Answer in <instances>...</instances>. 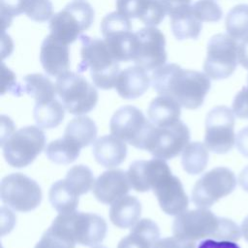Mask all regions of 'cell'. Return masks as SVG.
<instances>
[{
	"label": "cell",
	"mask_w": 248,
	"mask_h": 248,
	"mask_svg": "<svg viewBox=\"0 0 248 248\" xmlns=\"http://www.w3.org/2000/svg\"><path fill=\"white\" fill-rule=\"evenodd\" d=\"M151 84L159 95L173 98L187 109L200 108L211 86L210 78L205 73L185 70L174 63L154 70Z\"/></svg>",
	"instance_id": "obj_1"
},
{
	"label": "cell",
	"mask_w": 248,
	"mask_h": 248,
	"mask_svg": "<svg viewBox=\"0 0 248 248\" xmlns=\"http://www.w3.org/2000/svg\"><path fill=\"white\" fill-rule=\"evenodd\" d=\"M172 232L174 236L190 241L209 237L235 242L242 235L241 229L232 220L218 217L212 211L202 207L176 215Z\"/></svg>",
	"instance_id": "obj_2"
},
{
	"label": "cell",
	"mask_w": 248,
	"mask_h": 248,
	"mask_svg": "<svg viewBox=\"0 0 248 248\" xmlns=\"http://www.w3.org/2000/svg\"><path fill=\"white\" fill-rule=\"evenodd\" d=\"M81 60L78 65V73L89 69L94 85L100 89H111L115 85L120 73L119 61L115 59L105 40L80 35Z\"/></svg>",
	"instance_id": "obj_3"
},
{
	"label": "cell",
	"mask_w": 248,
	"mask_h": 248,
	"mask_svg": "<svg viewBox=\"0 0 248 248\" xmlns=\"http://www.w3.org/2000/svg\"><path fill=\"white\" fill-rule=\"evenodd\" d=\"M94 21L92 6L83 0H75L54 14L49 20L50 34L66 45L74 43Z\"/></svg>",
	"instance_id": "obj_4"
},
{
	"label": "cell",
	"mask_w": 248,
	"mask_h": 248,
	"mask_svg": "<svg viewBox=\"0 0 248 248\" xmlns=\"http://www.w3.org/2000/svg\"><path fill=\"white\" fill-rule=\"evenodd\" d=\"M56 93L65 109L71 114L82 115L97 105L98 92L79 73L67 72L56 78Z\"/></svg>",
	"instance_id": "obj_5"
},
{
	"label": "cell",
	"mask_w": 248,
	"mask_h": 248,
	"mask_svg": "<svg viewBox=\"0 0 248 248\" xmlns=\"http://www.w3.org/2000/svg\"><path fill=\"white\" fill-rule=\"evenodd\" d=\"M46 144L45 133L39 126H26L14 132L3 143L6 162L14 168L30 165L43 151Z\"/></svg>",
	"instance_id": "obj_6"
},
{
	"label": "cell",
	"mask_w": 248,
	"mask_h": 248,
	"mask_svg": "<svg viewBox=\"0 0 248 248\" xmlns=\"http://www.w3.org/2000/svg\"><path fill=\"white\" fill-rule=\"evenodd\" d=\"M51 225L68 233L76 243L84 246L100 244L107 234L105 219L94 213L74 211L59 214Z\"/></svg>",
	"instance_id": "obj_7"
},
{
	"label": "cell",
	"mask_w": 248,
	"mask_h": 248,
	"mask_svg": "<svg viewBox=\"0 0 248 248\" xmlns=\"http://www.w3.org/2000/svg\"><path fill=\"white\" fill-rule=\"evenodd\" d=\"M190 131L180 120L168 126L152 124L143 144V149L163 160L179 155L189 143Z\"/></svg>",
	"instance_id": "obj_8"
},
{
	"label": "cell",
	"mask_w": 248,
	"mask_h": 248,
	"mask_svg": "<svg viewBox=\"0 0 248 248\" xmlns=\"http://www.w3.org/2000/svg\"><path fill=\"white\" fill-rule=\"evenodd\" d=\"M238 64V44L229 34L210 38L203 63L204 73L212 79H224L232 75Z\"/></svg>",
	"instance_id": "obj_9"
},
{
	"label": "cell",
	"mask_w": 248,
	"mask_h": 248,
	"mask_svg": "<svg viewBox=\"0 0 248 248\" xmlns=\"http://www.w3.org/2000/svg\"><path fill=\"white\" fill-rule=\"evenodd\" d=\"M234 112L226 106L210 109L205 118L204 144L217 154L228 153L235 144Z\"/></svg>",
	"instance_id": "obj_10"
},
{
	"label": "cell",
	"mask_w": 248,
	"mask_h": 248,
	"mask_svg": "<svg viewBox=\"0 0 248 248\" xmlns=\"http://www.w3.org/2000/svg\"><path fill=\"white\" fill-rule=\"evenodd\" d=\"M0 195L4 204L20 212L35 209L43 198L39 184L22 173L5 176L1 181Z\"/></svg>",
	"instance_id": "obj_11"
},
{
	"label": "cell",
	"mask_w": 248,
	"mask_h": 248,
	"mask_svg": "<svg viewBox=\"0 0 248 248\" xmlns=\"http://www.w3.org/2000/svg\"><path fill=\"white\" fill-rule=\"evenodd\" d=\"M235 186L236 178L230 169H212L196 182L192 191V202L198 207H210L220 199L230 195Z\"/></svg>",
	"instance_id": "obj_12"
},
{
	"label": "cell",
	"mask_w": 248,
	"mask_h": 248,
	"mask_svg": "<svg viewBox=\"0 0 248 248\" xmlns=\"http://www.w3.org/2000/svg\"><path fill=\"white\" fill-rule=\"evenodd\" d=\"M166 39L156 27L146 26L135 32L132 61L148 71H154L166 64Z\"/></svg>",
	"instance_id": "obj_13"
},
{
	"label": "cell",
	"mask_w": 248,
	"mask_h": 248,
	"mask_svg": "<svg viewBox=\"0 0 248 248\" xmlns=\"http://www.w3.org/2000/svg\"><path fill=\"white\" fill-rule=\"evenodd\" d=\"M100 28L104 40L115 59L119 62L131 61L135 33L132 32L130 18L117 11L112 12L103 18Z\"/></svg>",
	"instance_id": "obj_14"
},
{
	"label": "cell",
	"mask_w": 248,
	"mask_h": 248,
	"mask_svg": "<svg viewBox=\"0 0 248 248\" xmlns=\"http://www.w3.org/2000/svg\"><path fill=\"white\" fill-rule=\"evenodd\" d=\"M151 126L150 120H147L142 111L134 106L118 108L109 123L111 135L139 149H143L144 140Z\"/></svg>",
	"instance_id": "obj_15"
},
{
	"label": "cell",
	"mask_w": 248,
	"mask_h": 248,
	"mask_svg": "<svg viewBox=\"0 0 248 248\" xmlns=\"http://www.w3.org/2000/svg\"><path fill=\"white\" fill-rule=\"evenodd\" d=\"M170 172L165 160L154 158L148 161H135L130 165L127 175L134 190L137 192H147L153 190L155 185Z\"/></svg>",
	"instance_id": "obj_16"
},
{
	"label": "cell",
	"mask_w": 248,
	"mask_h": 248,
	"mask_svg": "<svg viewBox=\"0 0 248 248\" xmlns=\"http://www.w3.org/2000/svg\"><path fill=\"white\" fill-rule=\"evenodd\" d=\"M161 209L169 215H178L186 211L189 199L180 180L170 173L165 175L153 188Z\"/></svg>",
	"instance_id": "obj_17"
},
{
	"label": "cell",
	"mask_w": 248,
	"mask_h": 248,
	"mask_svg": "<svg viewBox=\"0 0 248 248\" xmlns=\"http://www.w3.org/2000/svg\"><path fill=\"white\" fill-rule=\"evenodd\" d=\"M40 62L45 72L51 77L59 78L69 72L70 50L68 45L47 35L41 46Z\"/></svg>",
	"instance_id": "obj_18"
},
{
	"label": "cell",
	"mask_w": 248,
	"mask_h": 248,
	"mask_svg": "<svg viewBox=\"0 0 248 248\" xmlns=\"http://www.w3.org/2000/svg\"><path fill=\"white\" fill-rule=\"evenodd\" d=\"M131 184L122 170H110L103 172L94 182L92 191L102 203L112 204L115 201L127 195Z\"/></svg>",
	"instance_id": "obj_19"
},
{
	"label": "cell",
	"mask_w": 248,
	"mask_h": 248,
	"mask_svg": "<svg viewBox=\"0 0 248 248\" xmlns=\"http://www.w3.org/2000/svg\"><path fill=\"white\" fill-rule=\"evenodd\" d=\"M117 12L128 18H139L146 26L159 25L166 9L160 0H116Z\"/></svg>",
	"instance_id": "obj_20"
},
{
	"label": "cell",
	"mask_w": 248,
	"mask_h": 248,
	"mask_svg": "<svg viewBox=\"0 0 248 248\" xmlns=\"http://www.w3.org/2000/svg\"><path fill=\"white\" fill-rule=\"evenodd\" d=\"M150 83L151 77L147 71L136 65L120 71L114 87L120 97L132 100L142 96L149 88Z\"/></svg>",
	"instance_id": "obj_21"
},
{
	"label": "cell",
	"mask_w": 248,
	"mask_h": 248,
	"mask_svg": "<svg viewBox=\"0 0 248 248\" xmlns=\"http://www.w3.org/2000/svg\"><path fill=\"white\" fill-rule=\"evenodd\" d=\"M95 160L105 168H115L122 164L127 155L126 142L113 135L99 138L93 144Z\"/></svg>",
	"instance_id": "obj_22"
},
{
	"label": "cell",
	"mask_w": 248,
	"mask_h": 248,
	"mask_svg": "<svg viewBox=\"0 0 248 248\" xmlns=\"http://www.w3.org/2000/svg\"><path fill=\"white\" fill-rule=\"evenodd\" d=\"M159 236L157 224L144 218L132 227L130 233L119 241L117 248H152L159 240Z\"/></svg>",
	"instance_id": "obj_23"
},
{
	"label": "cell",
	"mask_w": 248,
	"mask_h": 248,
	"mask_svg": "<svg viewBox=\"0 0 248 248\" xmlns=\"http://www.w3.org/2000/svg\"><path fill=\"white\" fill-rule=\"evenodd\" d=\"M141 214V204L133 196H124L115 201L109 209L111 223L121 229H128L135 226Z\"/></svg>",
	"instance_id": "obj_24"
},
{
	"label": "cell",
	"mask_w": 248,
	"mask_h": 248,
	"mask_svg": "<svg viewBox=\"0 0 248 248\" xmlns=\"http://www.w3.org/2000/svg\"><path fill=\"white\" fill-rule=\"evenodd\" d=\"M181 106L173 98L159 95L149 104L147 109L148 119L155 126H168L179 120Z\"/></svg>",
	"instance_id": "obj_25"
},
{
	"label": "cell",
	"mask_w": 248,
	"mask_h": 248,
	"mask_svg": "<svg viewBox=\"0 0 248 248\" xmlns=\"http://www.w3.org/2000/svg\"><path fill=\"white\" fill-rule=\"evenodd\" d=\"M191 6L179 9L170 16L172 34L179 41L186 39L196 40L201 34L202 21L194 16Z\"/></svg>",
	"instance_id": "obj_26"
},
{
	"label": "cell",
	"mask_w": 248,
	"mask_h": 248,
	"mask_svg": "<svg viewBox=\"0 0 248 248\" xmlns=\"http://www.w3.org/2000/svg\"><path fill=\"white\" fill-rule=\"evenodd\" d=\"M23 90L32 97L36 104L47 103L55 99V84L45 75L29 74L23 78Z\"/></svg>",
	"instance_id": "obj_27"
},
{
	"label": "cell",
	"mask_w": 248,
	"mask_h": 248,
	"mask_svg": "<svg viewBox=\"0 0 248 248\" xmlns=\"http://www.w3.org/2000/svg\"><path fill=\"white\" fill-rule=\"evenodd\" d=\"M97 127L88 116L78 115L73 118L67 125L64 137L75 141L80 148L88 146L95 141Z\"/></svg>",
	"instance_id": "obj_28"
},
{
	"label": "cell",
	"mask_w": 248,
	"mask_h": 248,
	"mask_svg": "<svg viewBox=\"0 0 248 248\" xmlns=\"http://www.w3.org/2000/svg\"><path fill=\"white\" fill-rule=\"evenodd\" d=\"M48 197L52 207L59 214L74 212L78 204V196L72 191L65 179L58 180L52 184Z\"/></svg>",
	"instance_id": "obj_29"
},
{
	"label": "cell",
	"mask_w": 248,
	"mask_h": 248,
	"mask_svg": "<svg viewBox=\"0 0 248 248\" xmlns=\"http://www.w3.org/2000/svg\"><path fill=\"white\" fill-rule=\"evenodd\" d=\"M208 148L202 142H190L182 151L181 164L183 170L189 174H200L208 163Z\"/></svg>",
	"instance_id": "obj_30"
},
{
	"label": "cell",
	"mask_w": 248,
	"mask_h": 248,
	"mask_svg": "<svg viewBox=\"0 0 248 248\" xmlns=\"http://www.w3.org/2000/svg\"><path fill=\"white\" fill-rule=\"evenodd\" d=\"M65 108L61 102L53 99L50 102L36 104L34 118L40 128L51 129L57 127L64 119Z\"/></svg>",
	"instance_id": "obj_31"
},
{
	"label": "cell",
	"mask_w": 248,
	"mask_h": 248,
	"mask_svg": "<svg viewBox=\"0 0 248 248\" xmlns=\"http://www.w3.org/2000/svg\"><path fill=\"white\" fill-rule=\"evenodd\" d=\"M80 147L72 140L63 137L50 141L46 147V155L55 164H70L74 162L80 153Z\"/></svg>",
	"instance_id": "obj_32"
},
{
	"label": "cell",
	"mask_w": 248,
	"mask_h": 248,
	"mask_svg": "<svg viewBox=\"0 0 248 248\" xmlns=\"http://www.w3.org/2000/svg\"><path fill=\"white\" fill-rule=\"evenodd\" d=\"M226 29L228 34L234 40H243L248 35V5L239 4L234 6L227 15Z\"/></svg>",
	"instance_id": "obj_33"
},
{
	"label": "cell",
	"mask_w": 248,
	"mask_h": 248,
	"mask_svg": "<svg viewBox=\"0 0 248 248\" xmlns=\"http://www.w3.org/2000/svg\"><path fill=\"white\" fill-rule=\"evenodd\" d=\"M65 181L78 197L91 190L95 182L91 170L83 165L71 168L66 174Z\"/></svg>",
	"instance_id": "obj_34"
},
{
	"label": "cell",
	"mask_w": 248,
	"mask_h": 248,
	"mask_svg": "<svg viewBox=\"0 0 248 248\" xmlns=\"http://www.w3.org/2000/svg\"><path fill=\"white\" fill-rule=\"evenodd\" d=\"M76 241L62 230L50 226L35 248H75Z\"/></svg>",
	"instance_id": "obj_35"
},
{
	"label": "cell",
	"mask_w": 248,
	"mask_h": 248,
	"mask_svg": "<svg viewBox=\"0 0 248 248\" xmlns=\"http://www.w3.org/2000/svg\"><path fill=\"white\" fill-rule=\"evenodd\" d=\"M191 8L194 16L202 22H217L223 16L221 7L214 0H198Z\"/></svg>",
	"instance_id": "obj_36"
},
{
	"label": "cell",
	"mask_w": 248,
	"mask_h": 248,
	"mask_svg": "<svg viewBox=\"0 0 248 248\" xmlns=\"http://www.w3.org/2000/svg\"><path fill=\"white\" fill-rule=\"evenodd\" d=\"M35 0H1V16L3 30L10 26L14 16L24 14Z\"/></svg>",
	"instance_id": "obj_37"
},
{
	"label": "cell",
	"mask_w": 248,
	"mask_h": 248,
	"mask_svg": "<svg viewBox=\"0 0 248 248\" xmlns=\"http://www.w3.org/2000/svg\"><path fill=\"white\" fill-rule=\"evenodd\" d=\"M34 21L44 22L53 16V6L50 0H35L24 13Z\"/></svg>",
	"instance_id": "obj_38"
},
{
	"label": "cell",
	"mask_w": 248,
	"mask_h": 248,
	"mask_svg": "<svg viewBox=\"0 0 248 248\" xmlns=\"http://www.w3.org/2000/svg\"><path fill=\"white\" fill-rule=\"evenodd\" d=\"M232 110L238 118L248 119V77L247 85L244 86L234 97Z\"/></svg>",
	"instance_id": "obj_39"
},
{
	"label": "cell",
	"mask_w": 248,
	"mask_h": 248,
	"mask_svg": "<svg viewBox=\"0 0 248 248\" xmlns=\"http://www.w3.org/2000/svg\"><path fill=\"white\" fill-rule=\"evenodd\" d=\"M152 248H196L195 241L185 240L176 236L159 239Z\"/></svg>",
	"instance_id": "obj_40"
},
{
	"label": "cell",
	"mask_w": 248,
	"mask_h": 248,
	"mask_svg": "<svg viewBox=\"0 0 248 248\" xmlns=\"http://www.w3.org/2000/svg\"><path fill=\"white\" fill-rule=\"evenodd\" d=\"M198 248H241L234 241L229 240H216L212 238H207L202 240Z\"/></svg>",
	"instance_id": "obj_41"
},
{
	"label": "cell",
	"mask_w": 248,
	"mask_h": 248,
	"mask_svg": "<svg viewBox=\"0 0 248 248\" xmlns=\"http://www.w3.org/2000/svg\"><path fill=\"white\" fill-rule=\"evenodd\" d=\"M235 145L238 151L248 158V126L241 129L235 136Z\"/></svg>",
	"instance_id": "obj_42"
},
{
	"label": "cell",
	"mask_w": 248,
	"mask_h": 248,
	"mask_svg": "<svg viewBox=\"0 0 248 248\" xmlns=\"http://www.w3.org/2000/svg\"><path fill=\"white\" fill-rule=\"evenodd\" d=\"M164 5L167 15L170 16L175 11L190 6L191 0H160Z\"/></svg>",
	"instance_id": "obj_43"
},
{
	"label": "cell",
	"mask_w": 248,
	"mask_h": 248,
	"mask_svg": "<svg viewBox=\"0 0 248 248\" xmlns=\"http://www.w3.org/2000/svg\"><path fill=\"white\" fill-rule=\"evenodd\" d=\"M238 62L248 70V35L238 45Z\"/></svg>",
	"instance_id": "obj_44"
},
{
	"label": "cell",
	"mask_w": 248,
	"mask_h": 248,
	"mask_svg": "<svg viewBox=\"0 0 248 248\" xmlns=\"http://www.w3.org/2000/svg\"><path fill=\"white\" fill-rule=\"evenodd\" d=\"M238 182L242 189L246 192H248V166L245 167L238 176Z\"/></svg>",
	"instance_id": "obj_45"
},
{
	"label": "cell",
	"mask_w": 248,
	"mask_h": 248,
	"mask_svg": "<svg viewBox=\"0 0 248 248\" xmlns=\"http://www.w3.org/2000/svg\"><path fill=\"white\" fill-rule=\"evenodd\" d=\"M240 229H241V233H242L243 237L248 242V216L245 217L244 220L242 221Z\"/></svg>",
	"instance_id": "obj_46"
},
{
	"label": "cell",
	"mask_w": 248,
	"mask_h": 248,
	"mask_svg": "<svg viewBox=\"0 0 248 248\" xmlns=\"http://www.w3.org/2000/svg\"><path fill=\"white\" fill-rule=\"evenodd\" d=\"M93 248H106V247H103V246H94Z\"/></svg>",
	"instance_id": "obj_47"
}]
</instances>
